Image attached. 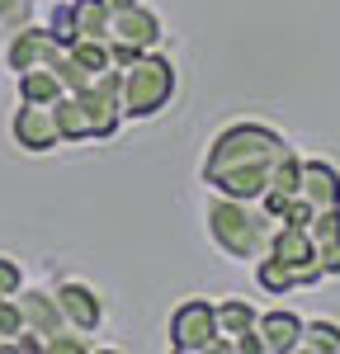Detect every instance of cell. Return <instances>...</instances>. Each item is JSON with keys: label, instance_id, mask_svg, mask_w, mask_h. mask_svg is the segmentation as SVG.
<instances>
[{"label": "cell", "instance_id": "1", "mask_svg": "<svg viewBox=\"0 0 340 354\" xmlns=\"http://www.w3.org/2000/svg\"><path fill=\"white\" fill-rule=\"evenodd\" d=\"M283 151H288V142L274 128L241 118L213 137L208 161H203V185L213 194H232V198H260L270 189V170Z\"/></svg>", "mask_w": 340, "mask_h": 354}, {"label": "cell", "instance_id": "2", "mask_svg": "<svg viewBox=\"0 0 340 354\" xmlns=\"http://www.w3.org/2000/svg\"><path fill=\"white\" fill-rule=\"evenodd\" d=\"M208 236L227 260H260L274 236V218L255 203V198H232V194H213L208 198Z\"/></svg>", "mask_w": 340, "mask_h": 354}, {"label": "cell", "instance_id": "3", "mask_svg": "<svg viewBox=\"0 0 340 354\" xmlns=\"http://www.w3.org/2000/svg\"><path fill=\"white\" fill-rule=\"evenodd\" d=\"M175 85L180 76H175L170 57H161L156 48L133 57L123 66V118H156L175 100Z\"/></svg>", "mask_w": 340, "mask_h": 354}, {"label": "cell", "instance_id": "4", "mask_svg": "<svg viewBox=\"0 0 340 354\" xmlns=\"http://www.w3.org/2000/svg\"><path fill=\"white\" fill-rule=\"evenodd\" d=\"M161 43V15L147 10V5H128V10H113L109 15V53H113V66H128L133 57L151 53Z\"/></svg>", "mask_w": 340, "mask_h": 354}, {"label": "cell", "instance_id": "5", "mask_svg": "<svg viewBox=\"0 0 340 354\" xmlns=\"http://www.w3.org/2000/svg\"><path fill=\"white\" fill-rule=\"evenodd\" d=\"M71 95L81 100L85 118H90V137H95V142H104V137H113L118 128H123V66L100 71L85 90H71Z\"/></svg>", "mask_w": 340, "mask_h": 354}, {"label": "cell", "instance_id": "6", "mask_svg": "<svg viewBox=\"0 0 340 354\" xmlns=\"http://www.w3.org/2000/svg\"><path fill=\"white\" fill-rule=\"evenodd\" d=\"M223 340L218 330V302L208 298H185L170 317V350L180 354H213Z\"/></svg>", "mask_w": 340, "mask_h": 354}, {"label": "cell", "instance_id": "7", "mask_svg": "<svg viewBox=\"0 0 340 354\" xmlns=\"http://www.w3.org/2000/svg\"><path fill=\"white\" fill-rule=\"evenodd\" d=\"M265 255H274L283 270L298 279V288H308V283H321L326 270H321V255H317V241L308 236V227H288L279 222L274 227V236H270V250Z\"/></svg>", "mask_w": 340, "mask_h": 354}, {"label": "cell", "instance_id": "8", "mask_svg": "<svg viewBox=\"0 0 340 354\" xmlns=\"http://www.w3.org/2000/svg\"><path fill=\"white\" fill-rule=\"evenodd\" d=\"M66 53V43L57 38L53 28H38V24H24L10 33V48H5V62H10V71L19 76V71H33V66H57Z\"/></svg>", "mask_w": 340, "mask_h": 354}, {"label": "cell", "instance_id": "9", "mask_svg": "<svg viewBox=\"0 0 340 354\" xmlns=\"http://www.w3.org/2000/svg\"><path fill=\"white\" fill-rule=\"evenodd\" d=\"M62 43H76V38H109V10L104 0H66L57 5L53 19H48Z\"/></svg>", "mask_w": 340, "mask_h": 354}, {"label": "cell", "instance_id": "10", "mask_svg": "<svg viewBox=\"0 0 340 354\" xmlns=\"http://www.w3.org/2000/svg\"><path fill=\"white\" fill-rule=\"evenodd\" d=\"M53 293H57V302H62V317H66V326H71V330L95 335V330L104 326V298H100L85 279H62Z\"/></svg>", "mask_w": 340, "mask_h": 354}, {"label": "cell", "instance_id": "11", "mask_svg": "<svg viewBox=\"0 0 340 354\" xmlns=\"http://www.w3.org/2000/svg\"><path fill=\"white\" fill-rule=\"evenodd\" d=\"M10 133H15V142H19L24 151H33V156H43V151H57V147H62L53 104H24V109L15 113Z\"/></svg>", "mask_w": 340, "mask_h": 354}, {"label": "cell", "instance_id": "12", "mask_svg": "<svg viewBox=\"0 0 340 354\" xmlns=\"http://www.w3.org/2000/svg\"><path fill=\"white\" fill-rule=\"evenodd\" d=\"M255 335H260L265 354H298V345H303V317L288 312V307L260 312L255 317Z\"/></svg>", "mask_w": 340, "mask_h": 354}, {"label": "cell", "instance_id": "13", "mask_svg": "<svg viewBox=\"0 0 340 354\" xmlns=\"http://www.w3.org/2000/svg\"><path fill=\"white\" fill-rule=\"evenodd\" d=\"M19 312H24V326L43 335V345L66 330V317H62V302L48 288H19Z\"/></svg>", "mask_w": 340, "mask_h": 354}, {"label": "cell", "instance_id": "14", "mask_svg": "<svg viewBox=\"0 0 340 354\" xmlns=\"http://www.w3.org/2000/svg\"><path fill=\"white\" fill-rule=\"evenodd\" d=\"M298 194L308 198L317 213L340 208V170L331 161H303V185H298Z\"/></svg>", "mask_w": 340, "mask_h": 354}, {"label": "cell", "instance_id": "15", "mask_svg": "<svg viewBox=\"0 0 340 354\" xmlns=\"http://www.w3.org/2000/svg\"><path fill=\"white\" fill-rule=\"evenodd\" d=\"M19 104H57L66 95V85L53 66H33V71H19Z\"/></svg>", "mask_w": 340, "mask_h": 354}, {"label": "cell", "instance_id": "16", "mask_svg": "<svg viewBox=\"0 0 340 354\" xmlns=\"http://www.w3.org/2000/svg\"><path fill=\"white\" fill-rule=\"evenodd\" d=\"M255 312L246 298H223L218 302V330H223V340H218V350L213 354H227V340H236V335H246V330H255Z\"/></svg>", "mask_w": 340, "mask_h": 354}, {"label": "cell", "instance_id": "17", "mask_svg": "<svg viewBox=\"0 0 340 354\" xmlns=\"http://www.w3.org/2000/svg\"><path fill=\"white\" fill-rule=\"evenodd\" d=\"M53 113H57V133H62V142H95V137H90V118H85L81 100H76L71 90L53 104Z\"/></svg>", "mask_w": 340, "mask_h": 354}, {"label": "cell", "instance_id": "18", "mask_svg": "<svg viewBox=\"0 0 340 354\" xmlns=\"http://www.w3.org/2000/svg\"><path fill=\"white\" fill-rule=\"evenodd\" d=\"M298 354H340V326L326 322V317L303 322V345H298Z\"/></svg>", "mask_w": 340, "mask_h": 354}, {"label": "cell", "instance_id": "19", "mask_svg": "<svg viewBox=\"0 0 340 354\" xmlns=\"http://www.w3.org/2000/svg\"><path fill=\"white\" fill-rule=\"evenodd\" d=\"M255 283H260L270 298H279V293H293V288H298V279L283 270L274 255H260V260H255Z\"/></svg>", "mask_w": 340, "mask_h": 354}, {"label": "cell", "instance_id": "20", "mask_svg": "<svg viewBox=\"0 0 340 354\" xmlns=\"http://www.w3.org/2000/svg\"><path fill=\"white\" fill-rule=\"evenodd\" d=\"M33 24V0H0V33Z\"/></svg>", "mask_w": 340, "mask_h": 354}, {"label": "cell", "instance_id": "21", "mask_svg": "<svg viewBox=\"0 0 340 354\" xmlns=\"http://www.w3.org/2000/svg\"><path fill=\"white\" fill-rule=\"evenodd\" d=\"M308 236L317 245H326V241H340V208H326V213H317L308 227Z\"/></svg>", "mask_w": 340, "mask_h": 354}, {"label": "cell", "instance_id": "22", "mask_svg": "<svg viewBox=\"0 0 340 354\" xmlns=\"http://www.w3.org/2000/svg\"><path fill=\"white\" fill-rule=\"evenodd\" d=\"M24 288V270H19V260L15 255H0V302L15 298Z\"/></svg>", "mask_w": 340, "mask_h": 354}, {"label": "cell", "instance_id": "23", "mask_svg": "<svg viewBox=\"0 0 340 354\" xmlns=\"http://www.w3.org/2000/svg\"><path fill=\"white\" fill-rule=\"evenodd\" d=\"M317 255H321V270H326V279H340V241L317 245Z\"/></svg>", "mask_w": 340, "mask_h": 354}, {"label": "cell", "instance_id": "24", "mask_svg": "<svg viewBox=\"0 0 340 354\" xmlns=\"http://www.w3.org/2000/svg\"><path fill=\"white\" fill-rule=\"evenodd\" d=\"M128 5H138V0H104V10H109V15H113V10H128Z\"/></svg>", "mask_w": 340, "mask_h": 354}]
</instances>
